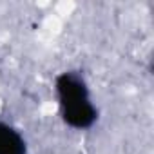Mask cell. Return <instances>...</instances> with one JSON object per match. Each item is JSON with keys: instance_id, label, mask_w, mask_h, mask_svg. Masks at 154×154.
<instances>
[{"instance_id": "cell-1", "label": "cell", "mask_w": 154, "mask_h": 154, "mask_svg": "<svg viewBox=\"0 0 154 154\" xmlns=\"http://www.w3.org/2000/svg\"><path fill=\"white\" fill-rule=\"evenodd\" d=\"M54 93L60 116L65 125L76 131L91 129L98 120L89 84L80 71H63L54 78Z\"/></svg>"}, {"instance_id": "cell-2", "label": "cell", "mask_w": 154, "mask_h": 154, "mask_svg": "<svg viewBox=\"0 0 154 154\" xmlns=\"http://www.w3.org/2000/svg\"><path fill=\"white\" fill-rule=\"evenodd\" d=\"M0 154H27L22 132L6 122H0Z\"/></svg>"}]
</instances>
